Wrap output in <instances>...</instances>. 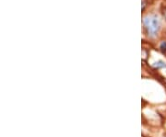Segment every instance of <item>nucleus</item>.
<instances>
[{"mask_svg": "<svg viewBox=\"0 0 166 137\" xmlns=\"http://www.w3.org/2000/svg\"><path fill=\"white\" fill-rule=\"evenodd\" d=\"M144 24H145V27L147 29V32H148L149 35L152 36V37L156 36V34L159 32V29H160V24H159L158 19L154 16L147 17L144 20Z\"/></svg>", "mask_w": 166, "mask_h": 137, "instance_id": "f257e3e1", "label": "nucleus"}, {"mask_svg": "<svg viewBox=\"0 0 166 137\" xmlns=\"http://www.w3.org/2000/svg\"><path fill=\"white\" fill-rule=\"evenodd\" d=\"M161 49L162 52H165L166 51V41H163L161 44Z\"/></svg>", "mask_w": 166, "mask_h": 137, "instance_id": "f03ea898", "label": "nucleus"}, {"mask_svg": "<svg viewBox=\"0 0 166 137\" xmlns=\"http://www.w3.org/2000/svg\"><path fill=\"white\" fill-rule=\"evenodd\" d=\"M156 64L157 65H155V66H157V67H163V66H165V63H163V62H158Z\"/></svg>", "mask_w": 166, "mask_h": 137, "instance_id": "7ed1b4c3", "label": "nucleus"}, {"mask_svg": "<svg viewBox=\"0 0 166 137\" xmlns=\"http://www.w3.org/2000/svg\"><path fill=\"white\" fill-rule=\"evenodd\" d=\"M165 17H166V10H165Z\"/></svg>", "mask_w": 166, "mask_h": 137, "instance_id": "20e7f679", "label": "nucleus"}]
</instances>
